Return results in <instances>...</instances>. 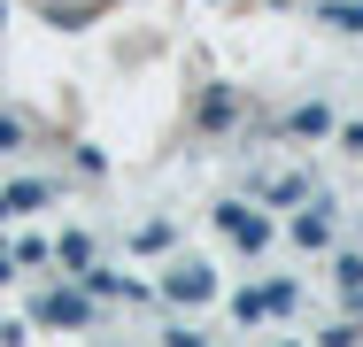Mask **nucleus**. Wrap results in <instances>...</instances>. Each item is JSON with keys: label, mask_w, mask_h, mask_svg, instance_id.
I'll list each match as a JSON object with an SVG mask.
<instances>
[{"label": "nucleus", "mask_w": 363, "mask_h": 347, "mask_svg": "<svg viewBox=\"0 0 363 347\" xmlns=\"http://www.w3.org/2000/svg\"><path fill=\"white\" fill-rule=\"evenodd\" d=\"M348 147H356V154H363V132H348Z\"/></svg>", "instance_id": "20e7f679"}, {"label": "nucleus", "mask_w": 363, "mask_h": 347, "mask_svg": "<svg viewBox=\"0 0 363 347\" xmlns=\"http://www.w3.org/2000/svg\"><path fill=\"white\" fill-rule=\"evenodd\" d=\"M325 23H348V31H363V8H348V0H340V8H325Z\"/></svg>", "instance_id": "7ed1b4c3"}, {"label": "nucleus", "mask_w": 363, "mask_h": 347, "mask_svg": "<svg viewBox=\"0 0 363 347\" xmlns=\"http://www.w3.org/2000/svg\"><path fill=\"white\" fill-rule=\"evenodd\" d=\"M232 116H240V101H232V93H209V101H201V124H232Z\"/></svg>", "instance_id": "f03ea898"}, {"label": "nucleus", "mask_w": 363, "mask_h": 347, "mask_svg": "<svg viewBox=\"0 0 363 347\" xmlns=\"http://www.w3.org/2000/svg\"><path fill=\"white\" fill-rule=\"evenodd\" d=\"M0 278H8V263H0Z\"/></svg>", "instance_id": "39448f33"}, {"label": "nucleus", "mask_w": 363, "mask_h": 347, "mask_svg": "<svg viewBox=\"0 0 363 347\" xmlns=\"http://www.w3.org/2000/svg\"><path fill=\"white\" fill-rule=\"evenodd\" d=\"M217 224H232V232H240V239H247V247H255V239H263V224H255V216H247V208H217Z\"/></svg>", "instance_id": "f257e3e1"}]
</instances>
